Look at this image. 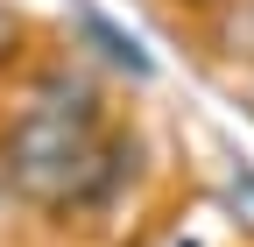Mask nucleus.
<instances>
[{"label":"nucleus","mask_w":254,"mask_h":247,"mask_svg":"<svg viewBox=\"0 0 254 247\" xmlns=\"http://www.w3.org/2000/svg\"><path fill=\"white\" fill-rule=\"evenodd\" d=\"M78 28H85V43L99 50L113 71H127L134 85H141V78H155V57H148V50H141L134 36H127V28H113V21H106L99 7H85V0H78Z\"/></svg>","instance_id":"nucleus-1"}]
</instances>
